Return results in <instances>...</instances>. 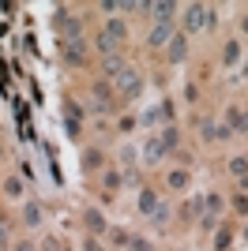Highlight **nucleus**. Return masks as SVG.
Returning a JSON list of instances; mask_svg holds the SVG:
<instances>
[{
  "label": "nucleus",
  "mask_w": 248,
  "mask_h": 251,
  "mask_svg": "<svg viewBox=\"0 0 248 251\" xmlns=\"http://www.w3.org/2000/svg\"><path fill=\"white\" fill-rule=\"evenodd\" d=\"M4 191H8V195H19V191H23V184L12 176V180H4Z\"/></svg>",
  "instance_id": "nucleus-17"
},
{
  "label": "nucleus",
  "mask_w": 248,
  "mask_h": 251,
  "mask_svg": "<svg viewBox=\"0 0 248 251\" xmlns=\"http://www.w3.org/2000/svg\"><path fill=\"white\" fill-rule=\"evenodd\" d=\"M120 71H124V60H120V56H105V75H113V79H117Z\"/></svg>",
  "instance_id": "nucleus-9"
},
{
  "label": "nucleus",
  "mask_w": 248,
  "mask_h": 251,
  "mask_svg": "<svg viewBox=\"0 0 248 251\" xmlns=\"http://www.w3.org/2000/svg\"><path fill=\"white\" fill-rule=\"evenodd\" d=\"M27 221L38 225V221H42V210H38V206H27Z\"/></svg>",
  "instance_id": "nucleus-18"
},
{
  "label": "nucleus",
  "mask_w": 248,
  "mask_h": 251,
  "mask_svg": "<svg viewBox=\"0 0 248 251\" xmlns=\"http://www.w3.org/2000/svg\"><path fill=\"white\" fill-rule=\"evenodd\" d=\"M64 56H68L72 64H79V60H83V42H79V38H72V42H64Z\"/></svg>",
  "instance_id": "nucleus-7"
},
{
  "label": "nucleus",
  "mask_w": 248,
  "mask_h": 251,
  "mask_svg": "<svg viewBox=\"0 0 248 251\" xmlns=\"http://www.w3.org/2000/svg\"><path fill=\"white\" fill-rule=\"evenodd\" d=\"M57 30H60V34H68V42H72V38H79V23H75V19H68L64 12H60V19H57Z\"/></svg>",
  "instance_id": "nucleus-4"
},
{
  "label": "nucleus",
  "mask_w": 248,
  "mask_h": 251,
  "mask_svg": "<svg viewBox=\"0 0 248 251\" xmlns=\"http://www.w3.org/2000/svg\"><path fill=\"white\" fill-rule=\"evenodd\" d=\"M230 127H233V131H248V116H245V112H230Z\"/></svg>",
  "instance_id": "nucleus-11"
},
{
  "label": "nucleus",
  "mask_w": 248,
  "mask_h": 251,
  "mask_svg": "<svg viewBox=\"0 0 248 251\" xmlns=\"http://www.w3.org/2000/svg\"><path fill=\"white\" fill-rule=\"evenodd\" d=\"M139 210H143V214H154V210H158V199L150 195V191H143V199H139Z\"/></svg>",
  "instance_id": "nucleus-12"
},
{
  "label": "nucleus",
  "mask_w": 248,
  "mask_h": 251,
  "mask_svg": "<svg viewBox=\"0 0 248 251\" xmlns=\"http://www.w3.org/2000/svg\"><path fill=\"white\" fill-rule=\"evenodd\" d=\"M117 38H113V34H109V30H105V34H98V42H94V49H98V53H105V56H117Z\"/></svg>",
  "instance_id": "nucleus-3"
},
{
  "label": "nucleus",
  "mask_w": 248,
  "mask_h": 251,
  "mask_svg": "<svg viewBox=\"0 0 248 251\" xmlns=\"http://www.w3.org/2000/svg\"><path fill=\"white\" fill-rule=\"evenodd\" d=\"M207 19H211V12H207L203 4H192L188 12H184V23H188V30H199V27H207Z\"/></svg>",
  "instance_id": "nucleus-2"
},
{
  "label": "nucleus",
  "mask_w": 248,
  "mask_h": 251,
  "mask_svg": "<svg viewBox=\"0 0 248 251\" xmlns=\"http://www.w3.org/2000/svg\"><path fill=\"white\" fill-rule=\"evenodd\" d=\"M181 56H184V38H173V42H169V60H181Z\"/></svg>",
  "instance_id": "nucleus-13"
},
{
  "label": "nucleus",
  "mask_w": 248,
  "mask_h": 251,
  "mask_svg": "<svg viewBox=\"0 0 248 251\" xmlns=\"http://www.w3.org/2000/svg\"><path fill=\"white\" fill-rule=\"evenodd\" d=\"M117 90H120V94H128V98H135V94H139V75H135L132 68H124L117 75Z\"/></svg>",
  "instance_id": "nucleus-1"
},
{
  "label": "nucleus",
  "mask_w": 248,
  "mask_h": 251,
  "mask_svg": "<svg viewBox=\"0 0 248 251\" xmlns=\"http://www.w3.org/2000/svg\"><path fill=\"white\" fill-rule=\"evenodd\" d=\"M15 251H34V248H30V244H19V248H15Z\"/></svg>",
  "instance_id": "nucleus-21"
},
{
  "label": "nucleus",
  "mask_w": 248,
  "mask_h": 251,
  "mask_svg": "<svg viewBox=\"0 0 248 251\" xmlns=\"http://www.w3.org/2000/svg\"><path fill=\"white\" fill-rule=\"evenodd\" d=\"M245 169H248L245 157H233V161H230V173H233V176H245Z\"/></svg>",
  "instance_id": "nucleus-15"
},
{
  "label": "nucleus",
  "mask_w": 248,
  "mask_h": 251,
  "mask_svg": "<svg viewBox=\"0 0 248 251\" xmlns=\"http://www.w3.org/2000/svg\"><path fill=\"white\" fill-rule=\"evenodd\" d=\"M162 146H177V131H173V127L162 131Z\"/></svg>",
  "instance_id": "nucleus-16"
},
{
  "label": "nucleus",
  "mask_w": 248,
  "mask_h": 251,
  "mask_svg": "<svg viewBox=\"0 0 248 251\" xmlns=\"http://www.w3.org/2000/svg\"><path fill=\"white\" fill-rule=\"evenodd\" d=\"M165 42H173V34H169L165 23H158V27L150 30V45H165Z\"/></svg>",
  "instance_id": "nucleus-8"
},
{
  "label": "nucleus",
  "mask_w": 248,
  "mask_h": 251,
  "mask_svg": "<svg viewBox=\"0 0 248 251\" xmlns=\"http://www.w3.org/2000/svg\"><path fill=\"white\" fill-rule=\"evenodd\" d=\"M162 154H165V146H162V142H147V161H150V165H154V161H162Z\"/></svg>",
  "instance_id": "nucleus-10"
},
{
  "label": "nucleus",
  "mask_w": 248,
  "mask_h": 251,
  "mask_svg": "<svg viewBox=\"0 0 248 251\" xmlns=\"http://www.w3.org/2000/svg\"><path fill=\"white\" fill-rule=\"evenodd\" d=\"M87 225L94 229V233H102V229H105V218L98 214V210H90V214H87Z\"/></svg>",
  "instance_id": "nucleus-14"
},
{
  "label": "nucleus",
  "mask_w": 248,
  "mask_h": 251,
  "mask_svg": "<svg viewBox=\"0 0 248 251\" xmlns=\"http://www.w3.org/2000/svg\"><path fill=\"white\" fill-rule=\"evenodd\" d=\"M203 139H230V127H226V124H211V120H207V124H203Z\"/></svg>",
  "instance_id": "nucleus-6"
},
{
  "label": "nucleus",
  "mask_w": 248,
  "mask_h": 251,
  "mask_svg": "<svg viewBox=\"0 0 248 251\" xmlns=\"http://www.w3.org/2000/svg\"><path fill=\"white\" fill-rule=\"evenodd\" d=\"M0 244H8V229H0Z\"/></svg>",
  "instance_id": "nucleus-20"
},
{
  "label": "nucleus",
  "mask_w": 248,
  "mask_h": 251,
  "mask_svg": "<svg viewBox=\"0 0 248 251\" xmlns=\"http://www.w3.org/2000/svg\"><path fill=\"white\" fill-rule=\"evenodd\" d=\"M150 12H154L158 23H169V19H173V4H169V0H158V4H150Z\"/></svg>",
  "instance_id": "nucleus-5"
},
{
  "label": "nucleus",
  "mask_w": 248,
  "mask_h": 251,
  "mask_svg": "<svg viewBox=\"0 0 248 251\" xmlns=\"http://www.w3.org/2000/svg\"><path fill=\"white\" fill-rule=\"evenodd\" d=\"M237 56H241V49H237V45H226V60H230V64H233Z\"/></svg>",
  "instance_id": "nucleus-19"
}]
</instances>
